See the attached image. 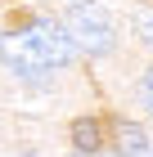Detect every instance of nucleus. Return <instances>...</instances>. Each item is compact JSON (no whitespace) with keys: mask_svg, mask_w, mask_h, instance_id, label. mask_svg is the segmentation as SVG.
<instances>
[{"mask_svg":"<svg viewBox=\"0 0 153 157\" xmlns=\"http://www.w3.org/2000/svg\"><path fill=\"white\" fill-rule=\"evenodd\" d=\"M72 59H77V45L54 18H36L23 32H5L0 36V63L9 72H18L23 81H41L54 67H68Z\"/></svg>","mask_w":153,"mask_h":157,"instance_id":"nucleus-1","label":"nucleus"},{"mask_svg":"<svg viewBox=\"0 0 153 157\" xmlns=\"http://www.w3.org/2000/svg\"><path fill=\"white\" fill-rule=\"evenodd\" d=\"M72 36V45H81L86 54H108L113 49V18H108L99 5H72L68 9V27H63Z\"/></svg>","mask_w":153,"mask_h":157,"instance_id":"nucleus-2","label":"nucleus"},{"mask_svg":"<svg viewBox=\"0 0 153 157\" xmlns=\"http://www.w3.org/2000/svg\"><path fill=\"white\" fill-rule=\"evenodd\" d=\"M72 148H77L81 157H95L99 148H104V126L90 121V117H77L72 121Z\"/></svg>","mask_w":153,"mask_h":157,"instance_id":"nucleus-3","label":"nucleus"},{"mask_svg":"<svg viewBox=\"0 0 153 157\" xmlns=\"http://www.w3.org/2000/svg\"><path fill=\"white\" fill-rule=\"evenodd\" d=\"M149 144H153V139L140 130V126H135V121H122V126H117V153H122V157H135V153H144Z\"/></svg>","mask_w":153,"mask_h":157,"instance_id":"nucleus-4","label":"nucleus"},{"mask_svg":"<svg viewBox=\"0 0 153 157\" xmlns=\"http://www.w3.org/2000/svg\"><path fill=\"white\" fill-rule=\"evenodd\" d=\"M131 23H135V36H140L144 45L153 49V9H140L135 18H131Z\"/></svg>","mask_w":153,"mask_h":157,"instance_id":"nucleus-5","label":"nucleus"},{"mask_svg":"<svg viewBox=\"0 0 153 157\" xmlns=\"http://www.w3.org/2000/svg\"><path fill=\"white\" fill-rule=\"evenodd\" d=\"M140 94H144V108L153 112V72H144V81H140Z\"/></svg>","mask_w":153,"mask_h":157,"instance_id":"nucleus-6","label":"nucleus"},{"mask_svg":"<svg viewBox=\"0 0 153 157\" xmlns=\"http://www.w3.org/2000/svg\"><path fill=\"white\" fill-rule=\"evenodd\" d=\"M135 157H153V144H149V148H144V153H135Z\"/></svg>","mask_w":153,"mask_h":157,"instance_id":"nucleus-7","label":"nucleus"}]
</instances>
